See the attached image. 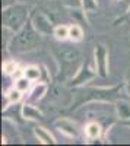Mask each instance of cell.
<instances>
[{
	"mask_svg": "<svg viewBox=\"0 0 130 146\" xmlns=\"http://www.w3.org/2000/svg\"><path fill=\"white\" fill-rule=\"evenodd\" d=\"M53 56L58 66V80H70L82 67V56L73 47L54 45Z\"/></svg>",
	"mask_w": 130,
	"mask_h": 146,
	"instance_id": "1",
	"label": "cell"
},
{
	"mask_svg": "<svg viewBox=\"0 0 130 146\" xmlns=\"http://www.w3.org/2000/svg\"><path fill=\"white\" fill-rule=\"evenodd\" d=\"M123 85H117L111 88H79L73 94L72 110H78L86 102H115L120 98Z\"/></svg>",
	"mask_w": 130,
	"mask_h": 146,
	"instance_id": "2",
	"label": "cell"
},
{
	"mask_svg": "<svg viewBox=\"0 0 130 146\" xmlns=\"http://www.w3.org/2000/svg\"><path fill=\"white\" fill-rule=\"evenodd\" d=\"M41 42V34L34 28L31 19L25 23L21 31H18L15 34V36L12 38L10 44H9V50L12 53H16V54H21V53H27V51H31L34 48H37Z\"/></svg>",
	"mask_w": 130,
	"mask_h": 146,
	"instance_id": "3",
	"label": "cell"
},
{
	"mask_svg": "<svg viewBox=\"0 0 130 146\" xmlns=\"http://www.w3.org/2000/svg\"><path fill=\"white\" fill-rule=\"evenodd\" d=\"M31 18V6L28 3H15L2 10V23L13 32L21 31Z\"/></svg>",
	"mask_w": 130,
	"mask_h": 146,
	"instance_id": "4",
	"label": "cell"
},
{
	"mask_svg": "<svg viewBox=\"0 0 130 146\" xmlns=\"http://www.w3.org/2000/svg\"><path fill=\"white\" fill-rule=\"evenodd\" d=\"M108 48L104 42H97L95 45V69L101 78L108 75Z\"/></svg>",
	"mask_w": 130,
	"mask_h": 146,
	"instance_id": "5",
	"label": "cell"
},
{
	"mask_svg": "<svg viewBox=\"0 0 130 146\" xmlns=\"http://www.w3.org/2000/svg\"><path fill=\"white\" fill-rule=\"evenodd\" d=\"M31 22H32L34 28L41 35H53L56 27H54L53 21L50 19V16L45 15L44 12H35L31 16Z\"/></svg>",
	"mask_w": 130,
	"mask_h": 146,
	"instance_id": "6",
	"label": "cell"
},
{
	"mask_svg": "<svg viewBox=\"0 0 130 146\" xmlns=\"http://www.w3.org/2000/svg\"><path fill=\"white\" fill-rule=\"evenodd\" d=\"M50 101L51 102H58V104H64L69 105L70 100H73V94H70L67 88L63 85L62 80H58L50 88Z\"/></svg>",
	"mask_w": 130,
	"mask_h": 146,
	"instance_id": "7",
	"label": "cell"
},
{
	"mask_svg": "<svg viewBox=\"0 0 130 146\" xmlns=\"http://www.w3.org/2000/svg\"><path fill=\"white\" fill-rule=\"evenodd\" d=\"M97 73H98L97 70H94L92 67L84 64V66H82V67L78 70L76 75H75L72 79H70V83H69V85H70V86H80V85H84L85 82L94 79Z\"/></svg>",
	"mask_w": 130,
	"mask_h": 146,
	"instance_id": "8",
	"label": "cell"
},
{
	"mask_svg": "<svg viewBox=\"0 0 130 146\" xmlns=\"http://www.w3.org/2000/svg\"><path fill=\"white\" fill-rule=\"evenodd\" d=\"M54 127L58 129L62 133H64V135L70 136V137H76L78 136V127L76 124L73 123L72 120H69V118H57L54 121Z\"/></svg>",
	"mask_w": 130,
	"mask_h": 146,
	"instance_id": "9",
	"label": "cell"
},
{
	"mask_svg": "<svg viewBox=\"0 0 130 146\" xmlns=\"http://www.w3.org/2000/svg\"><path fill=\"white\" fill-rule=\"evenodd\" d=\"M22 117L25 120H29V121H42L44 120L42 113L37 107H34L31 102H28L22 107Z\"/></svg>",
	"mask_w": 130,
	"mask_h": 146,
	"instance_id": "10",
	"label": "cell"
},
{
	"mask_svg": "<svg viewBox=\"0 0 130 146\" xmlns=\"http://www.w3.org/2000/svg\"><path fill=\"white\" fill-rule=\"evenodd\" d=\"M47 91H48V85H47L45 82H38L31 89L29 96H28V102H38V101H41L45 96Z\"/></svg>",
	"mask_w": 130,
	"mask_h": 146,
	"instance_id": "11",
	"label": "cell"
},
{
	"mask_svg": "<svg viewBox=\"0 0 130 146\" xmlns=\"http://www.w3.org/2000/svg\"><path fill=\"white\" fill-rule=\"evenodd\" d=\"M115 111L117 115L121 121L130 120V102L124 101V100H117L115 101Z\"/></svg>",
	"mask_w": 130,
	"mask_h": 146,
	"instance_id": "12",
	"label": "cell"
},
{
	"mask_svg": "<svg viewBox=\"0 0 130 146\" xmlns=\"http://www.w3.org/2000/svg\"><path fill=\"white\" fill-rule=\"evenodd\" d=\"M34 135L37 136V139L41 142V143H44V145H54L56 143V139L53 137V135L48 131V130H45L44 127H35L34 129Z\"/></svg>",
	"mask_w": 130,
	"mask_h": 146,
	"instance_id": "13",
	"label": "cell"
},
{
	"mask_svg": "<svg viewBox=\"0 0 130 146\" xmlns=\"http://www.w3.org/2000/svg\"><path fill=\"white\" fill-rule=\"evenodd\" d=\"M85 135L88 139H98L101 136V126L97 121H91L85 127Z\"/></svg>",
	"mask_w": 130,
	"mask_h": 146,
	"instance_id": "14",
	"label": "cell"
},
{
	"mask_svg": "<svg viewBox=\"0 0 130 146\" xmlns=\"http://www.w3.org/2000/svg\"><path fill=\"white\" fill-rule=\"evenodd\" d=\"M23 76H27L31 82L40 80L41 78V67L40 66H28L23 70Z\"/></svg>",
	"mask_w": 130,
	"mask_h": 146,
	"instance_id": "15",
	"label": "cell"
},
{
	"mask_svg": "<svg viewBox=\"0 0 130 146\" xmlns=\"http://www.w3.org/2000/svg\"><path fill=\"white\" fill-rule=\"evenodd\" d=\"M69 38L72 41H82V38H84V29H82L79 25H70L69 27Z\"/></svg>",
	"mask_w": 130,
	"mask_h": 146,
	"instance_id": "16",
	"label": "cell"
},
{
	"mask_svg": "<svg viewBox=\"0 0 130 146\" xmlns=\"http://www.w3.org/2000/svg\"><path fill=\"white\" fill-rule=\"evenodd\" d=\"M53 35L56 36V40H58V41L67 40L69 38V27L67 25H58V27H56Z\"/></svg>",
	"mask_w": 130,
	"mask_h": 146,
	"instance_id": "17",
	"label": "cell"
},
{
	"mask_svg": "<svg viewBox=\"0 0 130 146\" xmlns=\"http://www.w3.org/2000/svg\"><path fill=\"white\" fill-rule=\"evenodd\" d=\"M13 86H15L16 89H19L21 92H27V91L29 89V86H31V80H29L27 76H21V78H18V79L15 80Z\"/></svg>",
	"mask_w": 130,
	"mask_h": 146,
	"instance_id": "18",
	"label": "cell"
},
{
	"mask_svg": "<svg viewBox=\"0 0 130 146\" xmlns=\"http://www.w3.org/2000/svg\"><path fill=\"white\" fill-rule=\"evenodd\" d=\"M2 69H3V73L6 76H10L18 70V64L15 63V60H6V62L3 63V66H2Z\"/></svg>",
	"mask_w": 130,
	"mask_h": 146,
	"instance_id": "19",
	"label": "cell"
},
{
	"mask_svg": "<svg viewBox=\"0 0 130 146\" xmlns=\"http://www.w3.org/2000/svg\"><path fill=\"white\" fill-rule=\"evenodd\" d=\"M21 96H22V92L19 91V89H16L15 86H13V89L12 91H9L7 94H6V98H7V102L12 105V104H15V102H18L19 100H21Z\"/></svg>",
	"mask_w": 130,
	"mask_h": 146,
	"instance_id": "20",
	"label": "cell"
},
{
	"mask_svg": "<svg viewBox=\"0 0 130 146\" xmlns=\"http://www.w3.org/2000/svg\"><path fill=\"white\" fill-rule=\"evenodd\" d=\"M82 7H84L85 12H94V10H97V7H98L97 0H82Z\"/></svg>",
	"mask_w": 130,
	"mask_h": 146,
	"instance_id": "21",
	"label": "cell"
},
{
	"mask_svg": "<svg viewBox=\"0 0 130 146\" xmlns=\"http://www.w3.org/2000/svg\"><path fill=\"white\" fill-rule=\"evenodd\" d=\"M60 3L66 7H73V9L82 7V0H60Z\"/></svg>",
	"mask_w": 130,
	"mask_h": 146,
	"instance_id": "22",
	"label": "cell"
},
{
	"mask_svg": "<svg viewBox=\"0 0 130 146\" xmlns=\"http://www.w3.org/2000/svg\"><path fill=\"white\" fill-rule=\"evenodd\" d=\"M124 86H126V89H127V94L130 95V67L127 69L126 76H124Z\"/></svg>",
	"mask_w": 130,
	"mask_h": 146,
	"instance_id": "23",
	"label": "cell"
},
{
	"mask_svg": "<svg viewBox=\"0 0 130 146\" xmlns=\"http://www.w3.org/2000/svg\"><path fill=\"white\" fill-rule=\"evenodd\" d=\"M18 2V0H2V6H3V9L5 7H9V6H12V5H15Z\"/></svg>",
	"mask_w": 130,
	"mask_h": 146,
	"instance_id": "24",
	"label": "cell"
},
{
	"mask_svg": "<svg viewBox=\"0 0 130 146\" xmlns=\"http://www.w3.org/2000/svg\"><path fill=\"white\" fill-rule=\"evenodd\" d=\"M21 3H31V2H35V0H18Z\"/></svg>",
	"mask_w": 130,
	"mask_h": 146,
	"instance_id": "25",
	"label": "cell"
},
{
	"mask_svg": "<svg viewBox=\"0 0 130 146\" xmlns=\"http://www.w3.org/2000/svg\"><path fill=\"white\" fill-rule=\"evenodd\" d=\"M126 44H127V45L130 47V34H129V35L126 36Z\"/></svg>",
	"mask_w": 130,
	"mask_h": 146,
	"instance_id": "26",
	"label": "cell"
},
{
	"mask_svg": "<svg viewBox=\"0 0 130 146\" xmlns=\"http://www.w3.org/2000/svg\"><path fill=\"white\" fill-rule=\"evenodd\" d=\"M123 124H126L127 127H130V120H126V121H123Z\"/></svg>",
	"mask_w": 130,
	"mask_h": 146,
	"instance_id": "27",
	"label": "cell"
},
{
	"mask_svg": "<svg viewBox=\"0 0 130 146\" xmlns=\"http://www.w3.org/2000/svg\"><path fill=\"white\" fill-rule=\"evenodd\" d=\"M127 16L130 18V9H129V12H127Z\"/></svg>",
	"mask_w": 130,
	"mask_h": 146,
	"instance_id": "28",
	"label": "cell"
}]
</instances>
